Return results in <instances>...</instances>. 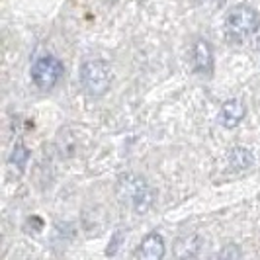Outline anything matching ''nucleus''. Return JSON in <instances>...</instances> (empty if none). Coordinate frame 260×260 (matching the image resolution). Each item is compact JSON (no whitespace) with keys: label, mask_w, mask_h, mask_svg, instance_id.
Listing matches in <instances>:
<instances>
[{"label":"nucleus","mask_w":260,"mask_h":260,"mask_svg":"<svg viewBox=\"0 0 260 260\" xmlns=\"http://www.w3.org/2000/svg\"><path fill=\"white\" fill-rule=\"evenodd\" d=\"M260 27V14L256 8L248 4L233 6L225 18V34L233 43H243L250 36H254Z\"/></svg>","instance_id":"1"},{"label":"nucleus","mask_w":260,"mask_h":260,"mask_svg":"<svg viewBox=\"0 0 260 260\" xmlns=\"http://www.w3.org/2000/svg\"><path fill=\"white\" fill-rule=\"evenodd\" d=\"M117 194L121 200H127L135 213H147L149 209L153 208V188L147 184L145 178L137 176V174H125L119 178L117 182Z\"/></svg>","instance_id":"2"},{"label":"nucleus","mask_w":260,"mask_h":260,"mask_svg":"<svg viewBox=\"0 0 260 260\" xmlns=\"http://www.w3.org/2000/svg\"><path fill=\"white\" fill-rule=\"evenodd\" d=\"M112 84V69L104 59H88L80 67V86L88 96H104Z\"/></svg>","instance_id":"3"},{"label":"nucleus","mask_w":260,"mask_h":260,"mask_svg":"<svg viewBox=\"0 0 260 260\" xmlns=\"http://www.w3.org/2000/svg\"><path fill=\"white\" fill-rule=\"evenodd\" d=\"M63 71H65L63 63L57 57L45 55V57H39L38 61L31 65V80L39 90H51L61 80Z\"/></svg>","instance_id":"4"},{"label":"nucleus","mask_w":260,"mask_h":260,"mask_svg":"<svg viewBox=\"0 0 260 260\" xmlns=\"http://www.w3.org/2000/svg\"><path fill=\"white\" fill-rule=\"evenodd\" d=\"M192 67L198 75L213 73V49L206 39H196L192 45Z\"/></svg>","instance_id":"5"},{"label":"nucleus","mask_w":260,"mask_h":260,"mask_svg":"<svg viewBox=\"0 0 260 260\" xmlns=\"http://www.w3.org/2000/svg\"><path fill=\"white\" fill-rule=\"evenodd\" d=\"M165 252V239L158 233H149L137 248V260H162Z\"/></svg>","instance_id":"6"},{"label":"nucleus","mask_w":260,"mask_h":260,"mask_svg":"<svg viewBox=\"0 0 260 260\" xmlns=\"http://www.w3.org/2000/svg\"><path fill=\"white\" fill-rule=\"evenodd\" d=\"M245 114H247V110H245V106L241 104L239 100H227V102L221 106L219 121H221L223 127L233 129V127H237V125L243 121Z\"/></svg>","instance_id":"7"},{"label":"nucleus","mask_w":260,"mask_h":260,"mask_svg":"<svg viewBox=\"0 0 260 260\" xmlns=\"http://www.w3.org/2000/svg\"><path fill=\"white\" fill-rule=\"evenodd\" d=\"M227 160H229V167L233 170H247L252 165V153L248 151L247 147H241L239 145V147H233L229 151Z\"/></svg>","instance_id":"8"},{"label":"nucleus","mask_w":260,"mask_h":260,"mask_svg":"<svg viewBox=\"0 0 260 260\" xmlns=\"http://www.w3.org/2000/svg\"><path fill=\"white\" fill-rule=\"evenodd\" d=\"M176 256L178 258H188V256H194L200 248V239L198 237H182L176 241Z\"/></svg>","instance_id":"9"},{"label":"nucleus","mask_w":260,"mask_h":260,"mask_svg":"<svg viewBox=\"0 0 260 260\" xmlns=\"http://www.w3.org/2000/svg\"><path fill=\"white\" fill-rule=\"evenodd\" d=\"M27 160H29V151H27L24 145H16L12 151V156H10V162H12L18 170H24L27 165Z\"/></svg>","instance_id":"10"},{"label":"nucleus","mask_w":260,"mask_h":260,"mask_svg":"<svg viewBox=\"0 0 260 260\" xmlns=\"http://www.w3.org/2000/svg\"><path fill=\"white\" fill-rule=\"evenodd\" d=\"M215 260H243V250H241L239 245L229 243V245H225V247L217 252Z\"/></svg>","instance_id":"11"},{"label":"nucleus","mask_w":260,"mask_h":260,"mask_svg":"<svg viewBox=\"0 0 260 260\" xmlns=\"http://www.w3.org/2000/svg\"><path fill=\"white\" fill-rule=\"evenodd\" d=\"M121 243H123V233L121 231H116L114 237H112V241H110V245H108V250H106V254L108 256H114L119 247H121Z\"/></svg>","instance_id":"12"}]
</instances>
